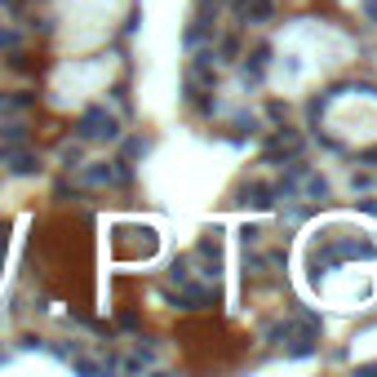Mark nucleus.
I'll return each instance as SVG.
<instances>
[{"instance_id": "f257e3e1", "label": "nucleus", "mask_w": 377, "mask_h": 377, "mask_svg": "<svg viewBox=\"0 0 377 377\" xmlns=\"http://www.w3.org/2000/svg\"><path fill=\"white\" fill-rule=\"evenodd\" d=\"M271 337H276V342H293V346H289L293 355H311V351H315V342H319V324H315L311 315H302L297 324L271 328Z\"/></svg>"}, {"instance_id": "f03ea898", "label": "nucleus", "mask_w": 377, "mask_h": 377, "mask_svg": "<svg viewBox=\"0 0 377 377\" xmlns=\"http://www.w3.org/2000/svg\"><path fill=\"white\" fill-rule=\"evenodd\" d=\"M297 151H302V138H297V134H280L276 143L267 147V156H271V160H293Z\"/></svg>"}, {"instance_id": "7ed1b4c3", "label": "nucleus", "mask_w": 377, "mask_h": 377, "mask_svg": "<svg viewBox=\"0 0 377 377\" xmlns=\"http://www.w3.org/2000/svg\"><path fill=\"white\" fill-rule=\"evenodd\" d=\"M244 204H253V209H271V186L253 182L249 191H244Z\"/></svg>"}, {"instance_id": "20e7f679", "label": "nucleus", "mask_w": 377, "mask_h": 377, "mask_svg": "<svg viewBox=\"0 0 377 377\" xmlns=\"http://www.w3.org/2000/svg\"><path fill=\"white\" fill-rule=\"evenodd\" d=\"M302 182H306V186H302V191H306V200H328V182H324V178L311 173V178H302Z\"/></svg>"}, {"instance_id": "39448f33", "label": "nucleus", "mask_w": 377, "mask_h": 377, "mask_svg": "<svg viewBox=\"0 0 377 377\" xmlns=\"http://www.w3.org/2000/svg\"><path fill=\"white\" fill-rule=\"evenodd\" d=\"M364 14H369L373 23H377V0H364Z\"/></svg>"}]
</instances>
